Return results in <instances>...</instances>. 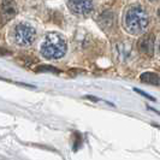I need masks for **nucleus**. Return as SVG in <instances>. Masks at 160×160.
<instances>
[{
    "mask_svg": "<svg viewBox=\"0 0 160 160\" xmlns=\"http://www.w3.org/2000/svg\"><path fill=\"white\" fill-rule=\"evenodd\" d=\"M98 22L100 23L102 29H108V28L113 27V24H114V15H113V12H111V11L104 12L101 16L99 17Z\"/></svg>",
    "mask_w": 160,
    "mask_h": 160,
    "instance_id": "nucleus-7",
    "label": "nucleus"
},
{
    "mask_svg": "<svg viewBox=\"0 0 160 160\" xmlns=\"http://www.w3.org/2000/svg\"><path fill=\"white\" fill-rule=\"evenodd\" d=\"M137 48L141 53L152 56L153 49H154V36L152 34H146L143 35L138 42H137Z\"/></svg>",
    "mask_w": 160,
    "mask_h": 160,
    "instance_id": "nucleus-5",
    "label": "nucleus"
},
{
    "mask_svg": "<svg viewBox=\"0 0 160 160\" xmlns=\"http://www.w3.org/2000/svg\"><path fill=\"white\" fill-rule=\"evenodd\" d=\"M159 53H160V42H159Z\"/></svg>",
    "mask_w": 160,
    "mask_h": 160,
    "instance_id": "nucleus-14",
    "label": "nucleus"
},
{
    "mask_svg": "<svg viewBox=\"0 0 160 160\" xmlns=\"http://www.w3.org/2000/svg\"><path fill=\"white\" fill-rule=\"evenodd\" d=\"M140 80L143 83L153 84V86H160V77L154 72H144L140 76Z\"/></svg>",
    "mask_w": 160,
    "mask_h": 160,
    "instance_id": "nucleus-8",
    "label": "nucleus"
},
{
    "mask_svg": "<svg viewBox=\"0 0 160 160\" xmlns=\"http://www.w3.org/2000/svg\"><path fill=\"white\" fill-rule=\"evenodd\" d=\"M68 6L75 15L88 16L94 8V0H68Z\"/></svg>",
    "mask_w": 160,
    "mask_h": 160,
    "instance_id": "nucleus-4",
    "label": "nucleus"
},
{
    "mask_svg": "<svg viewBox=\"0 0 160 160\" xmlns=\"http://www.w3.org/2000/svg\"><path fill=\"white\" fill-rule=\"evenodd\" d=\"M17 8L16 5L12 0H4L2 4L0 5V16L2 21H8L16 15Z\"/></svg>",
    "mask_w": 160,
    "mask_h": 160,
    "instance_id": "nucleus-6",
    "label": "nucleus"
},
{
    "mask_svg": "<svg viewBox=\"0 0 160 160\" xmlns=\"http://www.w3.org/2000/svg\"><path fill=\"white\" fill-rule=\"evenodd\" d=\"M149 25V16L142 6H131L124 17V27L127 32L137 35L147 30Z\"/></svg>",
    "mask_w": 160,
    "mask_h": 160,
    "instance_id": "nucleus-1",
    "label": "nucleus"
},
{
    "mask_svg": "<svg viewBox=\"0 0 160 160\" xmlns=\"http://www.w3.org/2000/svg\"><path fill=\"white\" fill-rule=\"evenodd\" d=\"M66 52L65 39L58 32H49L42 41L41 54L47 59H59Z\"/></svg>",
    "mask_w": 160,
    "mask_h": 160,
    "instance_id": "nucleus-2",
    "label": "nucleus"
},
{
    "mask_svg": "<svg viewBox=\"0 0 160 160\" xmlns=\"http://www.w3.org/2000/svg\"><path fill=\"white\" fill-rule=\"evenodd\" d=\"M149 110H151V111H153V112H155V113H157V114H159V116H160V112H159V111H157V110H154V108H152V107H151Z\"/></svg>",
    "mask_w": 160,
    "mask_h": 160,
    "instance_id": "nucleus-12",
    "label": "nucleus"
},
{
    "mask_svg": "<svg viewBox=\"0 0 160 160\" xmlns=\"http://www.w3.org/2000/svg\"><path fill=\"white\" fill-rule=\"evenodd\" d=\"M158 17H159V19H160V8H159V10H158Z\"/></svg>",
    "mask_w": 160,
    "mask_h": 160,
    "instance_id": "nucleus-13",
    "label": "nucleus"
},
{
    "mask_svg": "<svg viewBox=\"0 0 160 160\" xmlns=\"http://www.w3.org/2000/svg\"><path fill=\"white\" fill-rule=\"evenodd\" d=\"M38 72H59L58 69L53 68V66H49V65H41L36 69Z\"/></svg>",
    "mask_w": 160,
    "mask_h": 160,
    "instance_id": "nucleus-9",
    "label": "nucleus"
},
{
    "mask_svg": "<svg viewBox=\"0 0 160 160\" xmlns=\"http://www.w3.org/2000/svg\"><path fill=\"white\" fill-rule=\"evenodd\" d=\"M136 93H138V94H141V95H143L144 98H147V99H149V100H152V101H155V98H153V96H151V95H148L147 93H144V92H142V90H140V89H137V88H135L134 89Z\"/></svg>",
    "mask_w": 160,
    "mask_h": 160,
    "instance_id": "nucleus-10",
    "label": "nucleus"
},
{
    "mask_svg": "<svg viewBox=\"0 0 160 160\" xmlns=\"http://www.w3.org/2000/svg\"><path fill=\"white\" fill-rule=\"evenodd\" d=\"M36 38L35 28L28 23H19L12 30V39L18 46H29Z\"/></svg>",
    "mask_w": 160,
    "mask_h": 160,
    "instance_id": "nucleus-3",
    "label": "nucleus"
},
{
    "mask_svg": "<svg viewBox=\"0 0 160 160\" xmlns=\"http://www.w3.org/2000/svg\"><path fill=\"white\" fill-rule=\"evenodd\" d=\"M88 99H90V100H94V101H98L99 99H96V98H94V96H87Z\"/></svg>",
    "mask_w": 160,
    "mask_h": 160,
    "instance_id": "nucleus-11",
    "label": "nucleus"
}]
</instances>
